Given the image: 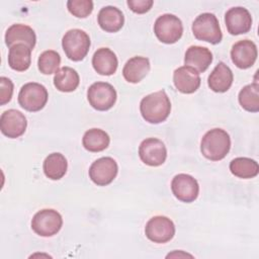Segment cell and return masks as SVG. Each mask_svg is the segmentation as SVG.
<instances>
[{
	"instance_id": "6da1fadb",
	"label": "cell",
	"mask_w": 259,
	"mask_h": 259,
	"mask_svg": "<svg viewBox=\"0 0 259 259\" xmlns=\"http://www.w3.org/2000/svg\"><path fill=\"white\" fill-rule=\"evenodd\" d=\"M143 118L150 123H161L167 119L171 111V102L165 90L145 96L140 103Z\"/></svg>"
},
{
	"instance_id": "7a4b0ae2",
	"label": "cell",
	"mask_w": 259,
	"mask_h": 259,
	"mask_svg": "<svg viewBox=\"0 0 259 259\" xmlns=\"http://www.w3.org/2000/svg\"><path fill=\"white\" fill-rule=\"evenodd\" d=\"M231 149V138L223 128H212L204 134L200 142V152L210 161L224 159Z\"/></svg>"
},
{
	"instance_id": "3957f363",
	"label": "cell",
	"mask_w": 259,
	"mask_h": 259,
	"mask_svg": "<svg viewBox=\"0 0 259 259\" xmlns=\"http://www.w3.org/2000/svg\"><path fill=\"white\" fill-rule=\"evenodd\" d=\"M191 29L195 38L211 45L220 44L223 38L219 19L213 13L205 12L199 14L194 19Z\"/></svg>"
},
{
	"instance_id": "277c9868",
	"label": "cell",
	"mask_w": 259,
	"mask_h": 259,
	"mask_svg": "<svg viewBox=\"0 0 259 259\" xmlns=\"http://www.w3.org/2000/svg\"><path fill=\"white\" fill-rule=\"evenodd\" d=\"M90 37L82 29L74 28L68 30L62 39V47L66 56L74 61H82L88 54L90 49Z\"/></svg>"
},
{
	"instance_id": "5b68a950",
	"label": "cell",
	"mask_w": 259,
	"mask_h": 259,
	"mask_svg": "<svg viewBox=\"0 0 259 259\" xmlns=\"http://www.w3.org/2000/svg\"><path fill=\"white\" fill-rule=\"evenodd\" d=\"M49 98L47 88L36 82L24 84L18 93L19 105L27 111L35 112L45 107Z\"/></svg>"
},
{
	"instance_id": "8992f818",
	"label": "cell",
	"mask_w": 259,
	"mask_h": 259,
	"mask_svg": "<svg viewBox=\"0 0 259 259\" xmlns=\"http://www.w3.org/2000/svg\"><path fill=\"white\" fill-rule=\"evenodd\" d=\"M154 32L157 38L164 44L177 42L183 33V25L176 15L166 13L159 16L154 23Z\"/></svg>"
},
{
	"instance_id": "52a82bcc",
	"label": "cell",
	"mask_w": 259,
	"mask_h": 259,
	"mask_svg": "<svg viewBox=\"0 0 259 259\" xmlns=\"http://www.w3.org/2000/svg\"><path fill=\"white\" fill-rule=\"evenodd\" d=\"M63 226L60 212L53 208H44L37 211L31 220L32 231L41 237H52L59 233Z\"/></svg>"
},
{
	"instance_id": "ba28073f",
	"label": "cell",
	"mask_w": 259,
	"mask_h": 259,
	"mask_svg": "<svg viewBox=\"0 0 259 259\" xmlns=\"http://www.w3.org/2000/svg\"><path fill=\"white\" fill-rule=\"evenodd\" d=\"M116 97L115 89L106 82H95L87 90L89 104L99 111L110 109L115 104Z\"/></svg>"
},
{
	"instance_id": "9c48e42d",
	"label": "cell",
	"mask_w": 259,
	"mask_h": 259,
	"mask_svg": "<svg viewBox=\"0 0 259 259\" xmlns=\"http://www.w3.org/2000/svg\"><path fill=\"white\" fill-rule=\"evenodd\" d=\"M146 237L158 244H164L172 240L175 235V225L167 217L156 215L148 221L145 227Z\"/></svg>"
},
{
	"instance_id": "30bf717a",
	"label": "cell",
	"mask_w": 259,
	"mask_h": 259,
	"mask_svg": "<svg viewBox=\"0 0 259 259\" xmlns=\"http://www.w3.org/2000/svg\"><path fill=\"white\" fill-rule=\"evenodd\" d=\"M118 166L111 157H102L94 161L89 168V177L98 186L110 184L116 177Z\"/></svg>"
},
{
	"instance_id": "8fae6325",
	"label": "cell",
	"mask_w": 259,
	"mask_h": 259,
	"mask_svg": "<svg viewBox=\"0 0 259 259\" xmlns=\"http://www.w3.org/2000/svg\"><path fill=\"white\" fill-rule=\"evenodd\" d=\"M139 156L146 165L157 167L166 161L167 149L161 140L148 138L140 144Z\"/></svg>"
},
{
	"instance_id": "7c38bea8",
	"label": "cell",
	"mask_w": 259,
	"mask_h": 259,
	"mask_svg": "<svg viewBox=\"0 0 259 259\" xmlns=\"http://www.w3.org/2000/svg\"><path fill=\"white\" fill-rule=\"evenodd\" d=\"M171 190L178 200L189 203L197 198L199 185L197 180L191 175L180 173L172 179Z\"/></svg>"
},
{
	"instance_id": "4fadbf2b",
	"label": "cell",
	"mask_w": 259,
	"mask_h": 259,
	"mask_svg": "<svg viewBox=\"0 0 259 259\" xmlns=\"http://www.w3.org/2000/svg\"><path fill=\"white\" fill-rule=\"evenodd\" d=\"M27 121L22 112L16 109H8L1 114L0 130L1 133L10 138L16 139L22 136L26 130Z\"/></svg>"
},
{
	"instance_id": "5bb4252c",
	"label": "cell",
	"mask_w": 259,
	"mask_h": 259,
	"mask_svg": "<svg viewBox=\"0 0 259 259\" xmlns=\"http://www.w3.org/2000/svg\"><path fill=\"white\" fill-rule=\"evenodd\" d=\"M225 22L228 31L233 35L247 33L252 26L250 12L244 7L230 8L225 14Z\"/></svg>"
},
{
	"instance_id": "9a60e30c",
	"label": "cell",
	"mask_w": 259,
	"mask_h": 259,
	"mask_svg": "<svg viewBox=\"0 0 259 259\" xmlns=\"http://www.w3.org/2000/svg\"><path fill=\"white\" fill-rule=\"evenodd\" d=\"M257 47L250 39L237 41L231 50V59L239 69H248L254 65L257 59Z\"/></svg>"
},
{
	"instance_id": "2e32d148",
	"label": "cell",
	"mask_w": 259,
	"mask_h": 259,
	"mask_svg": "<svg viewBox=\"0 0 259 259\" xmlns=\"http://www.w3.org/2000/svg\"><path fill=\"white\" fill-rule=\"evenodd\" d=\"M200 82L201 79L199 77V73L190 67H179L173 73L174 86L181 93H194L199 88Z\"/></svg>"
},
{
	"instance_id": "e0dca14e",
	"label": "cell",
	"mask_w": 259,
	"mask_h": 259,
	"mask_svg": "<svg viewBox=\"0 0 259 259\" xmlns=\"http://www.w3.org/2000/svg\"><path fill=\"white\" fill-rule=\"evenodd\" d=\"M36 42V35L34 30L25 24L15 23L8 27L5 32V44L10 49L15 45H25L31 50Z\"/></svg>"
},
{
	"instance_id": "ac0fdd59",
	"label": "cell",
	"mask_w": 259,
	"mask_h": 259,
	"mask_svg": "<svg viewBox=\"0 0 259 259\" xmlns=\"http://www.w3.org/2000/svg\"><path fill=\"white\" fill-rule=\"evenodd\" d=\"M234 76L230 67L224 62H220L209 74L207 85L213 92L224 93L231 88Z\"/></svg>"
},
{
	"instance_id": "d6986e66",
	"label": "cell",
	"mask_w": 259,
	"mask_h": 259,
	"mask_svg": "<svg viewBox=\"0 0 259 259\" xmlns=\"http://www.w3.org/2000/svg\"><path fill=\"white\" fill-rule=\"evenodd\" d=\"M212 62L211 52L204 47L191 46L186 50L184 64L194 69L197 73L204 72Z\"/></svg>"
},
{
	"instance_id": "ffe728a7",
	"label": "cell",
	"mask_w": 259,
	"mask_h": 259,
	"mask_svg": "<svg viewBox=\"0 0 259 259\" xmlns=\"http://www.w3.org/2000/svg\"><path fill=\"white\" fill-rule=\"evenodd\" d=\"M94 70L103 76H110L116 72L118 61L116 55L108 48L98 49L92 57Z\"/></svg>"
},
{
	"instance_id": "44dd1931",
	"label": "cell",
	"mask_w": 259,
	"mask_h": 259,
	"mask_svg": "<svg viewBox=\"0 0 259 259\" xmlns=\"http://www.w3.org/2000/svg\"><path fill=\"white\" fill-rule=\"evenodd\" d=\"M150 61L146 57L136 56L131 58L122 69L123 78L130 83L141 82L150 71Z\"/></svg>"
},
{
	"instance_id": "7402d4cb",
	"label": "cell",
	"mask_w": 259,
	"mask_h": 259,
	"mask_svg": "<svg viewBox=\"0 0 259 259\" xmlns=\"http://www.w3.org/2000/svg\"><path fill=\"white\" fill-rule=\"evenodd\" d=\"M98 24L106 32H116L123 26L124 16L114 6H105L100 9L97 16Z\"/></svg>"
},
{
	"instance_id": "603a6c76",
	"label": "cell",
	"mask_w": 259,
	"mask_h": 259,
	"mask_svg": "<svg viewBox=\"0 0 259 259\" xmlns=\"http://www.w3.org/2000/svg\"><path fill=\"white\" fill-rule=\"evenodd\" d=\"M31 49L25 45H15L9 49L8 65L9 67L18 72L27 70L31 63Z\"/></svg>"
},
{
	"instance_id": "cb8c5ba5",
	"label": "cell",
	"mask_w": 259,
	"mask_h": 259,
	"mask_svg": "<svg viewBox=\"0 0 259 259\" xmlns=\"http://www.w3.org/2000/svg\"><path fill=\"white\" fill-rule=\"evenodd\" d=\"M79 83V75L71 67H62L55 73L54 85L61 92H72L77 89Z\"/></svg>"
},
{
	"instance_id": "d4e9b609",
	"label": "cell",
	"mask_w": 259,
	"mask_h": 259,
	"mask_svg": "<svg viewBox=\"0 0 259 259\" xmlns=\"http://www.w3.org/2000/svg\"><path fill=\"white\" fill-rule=\"evenodd\" d=\"M68 162L61 153H52L44 161L42 169L45 175L52 180L61 179L67 172Z\"/></svg>"
},
{
	"instance_id": "484cf974",
	"label": "cell",
	"mask_w": 259,
	"mask_h": 259,
	"mask_svg": "<svg viewBox=\"0 0 259 259\" xmlns=\"http://www.w3.org/2000/svg\"><path fill=\"white\" fill-rule=\"evenodd\" d=\"M110 143V138L108 134L100 128H90L87 132H85L82 144L83 147L93 153L101 152L105 150Z\"/></svg>"
},
{
	"instance_id": "4316f807",
	"label": "cell",
	"mask_w": 259,
	"mask_h": 259,
	"mask_svg": "<svg viewBox=\"0 0 259 259\" xmlns=\"http://www.w3.org/2000/svg\"><path fill=\"white\" fill-rule=\"evenodd\" d=\"M230 171L236 177L249 179L258 175L259 166L258 163L251 158L238 157L231 161Z\"/></svg>"
},
{
	"instance_id": "83f0119b",
	"label": "cell",
	"mask_w": 259,
	"mask_h": 259,
	"mask_svg": "<svg viewBox=\"0 0 259 259\" xmlns=\"http://www.w3.org/2000/svg\"><path fill=\"white\" fill-rule=\"evenodd\" d=\"M238 100L242 108L249 112L259 111V85L257 82L246 85L239 92Z\"/></svg>"
},
{
	"instance_id": "f1b7e54d",
	"label": "cell",
	"mask_w": 259,
	"mask_h": 259,
	"mask_svg": "<svg viewBox=\"0 0 259 259\" xmlns=\"http://www.w3.org/2000/svg\"><path fill=\"white\" fill-rule=\"evenodd\" d=\"M61 64V57L59 53L53 50L45 51L38 57L37 66L40 73L45 75H51L59 70Z\"/></svg>"
},
{
	"instance_id": "f546056e",
	"label": "cell",
	"mask_w": 259,
	"mask_h": 259,
	"mask_svg": "<svg viewBox=\"0 0 259 259\" xmlns=\"http://www.w3.org/2000/svg\"><path fill=\"white\" fill-rule=\"evenodd\" d=\"M67 8L71 14L78 18H85L91 14L93 10V2L91 0H69Z\"/></svg>"
},
{
	"instance_id": "4dcf8cb0",
	"label": "cell",
	"mask_w": 259,
	"mask_h": 259,
	"mask_svg": "<svg viewBox=\"0 0 259 259\" xmlns=\"http://www.w3.org/2000/svg\"><path fill=\"white\" fill-rule=\"evenodd\" d=\"M13 94V83L7 77H0V104L4 105L8 103Z\"/></svg>"
},
{
	"instance_id": "1f68e13d",
	"label": "cell",
	"mask_w": 259,
	"mask_h": 259,
	"mask_svg": "<svg viewBox=\"0 0 259 259\" xmlns=\"http://www.w3.org/2000/svg\"><path fill=\"white\" fill-rule=\"evenodd\" d=\"M126 4L133 12L138 14H143L148 12L152 8L154 1L153 0H127Z\"/></svg>"
},
{
	"instance_id": "d6a6232c",
	"label": "cell",
	"mask_w": 259,
	"mask_h": 259,
	"mask_svg": "<svg viewBox=\"0 0 259 259\" xmlns=\"http://www.w3.org/2000/svg\"><path fill=\"white\" fill-rule=\"evenodd\" d=\"M192 257V255H190V254H187V253H184V252H182V251H174L173 253H170V254H168L167 255V258H169V257Z\"/></svg>"
}]
</instances>
